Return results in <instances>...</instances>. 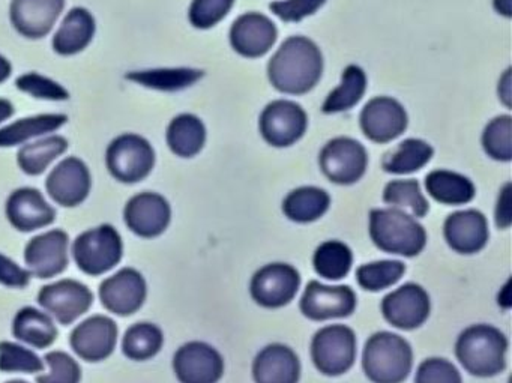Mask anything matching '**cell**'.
Masks as SVG:
<instances>
[{
    "mask_svg": "<svg viewBox=\"0 0 512 383\" xmlns=\"http://www.w3.org/2000/svg\"><path fill=\"white\" fill-rule=\"evenodd\" d=\"M508 338L491 325H473L458 335L455 355L467 373L475 377H494L506 368Z\"/></svg>",
    "mask_w": 512,
    "mask_h": 383,
    "instance_id": "2",
    "label": "cell"
},
{
    "mask_svg": "<svg viewBox=\"0 0 512 383\" xmlns=\"http://www.w3.org/2000/svg\"><path fill=\"white\" fill-rule=\"evenodd\" d=\"M67 122L68 116L64 113H43V115L17 119L0 128V148H14V146L25 145L31 140L49 136L61 130Z\"/></svg>",
    "mask_w": 512,
    "mask_h": 383,
    "instance_id": "27",
    "label": "cell"
},
{
    "mask_svg": "<svg viewBox=\"0 0 512 383\" xmlns=\"http://www.w3.org/2000/svg\"><path fill=\"white\" fill-rule=\"evenodd\" d=\"M323 55L310 38L289 37L268 62V79L281 94L304 95L322 79Z\"/></svg>",
    "mask_w": 512,
    "mask_h": 383,
    "instance_id": "1",
    "label": "cell"
},
{
    "mask_svg": "<svg viewBox=\"0 0 512 383\" xmlns=\"http://www.w3.org/2000/svg\"><path fill=\"white\" fill-rule=\"evenodd\" d=\"M38 304L55 317L61 325L68 326L88 313L94 304V293L86 284L71 278L47 284L37 296Z\"/></svg>",
    "mask_w": 512,
    "mask_h": 383,
    "instance_id": "12",
    "label": "cell"
},
{
    "mask_svg": "<svg viewBox=\"0 0 512 383\" xmlns=\"http://www.w3.org/2000/svg\"><path fill=\"white\" fill-rule=\"evenodd\" d=\"M164 334L151 322H137L122 337V353L131 361L143 362L155 358L163 349Z\"/></svg>",
    "mask_w": 512,
    "mask_h": 383,
    "instance_id": "35",
    "label": "cell"
},
{
    "mask_svg": "<svg viewBox=\"0 0 512 383\" xmlns=\"http://www.w3.org/2000/svg\"><path fill=\"white\" fill-rule=\"evenodd\" d=\"M71 254L83 274L100 277L121 263L124 241L115 226L100 224L74 239Z\"/></svg>",
    "mask_w": 512,
    "mask_h": 383,
    "instance_id": "5",
    "label": "cell"
},
{
    "mask_svg": "<svg viewBox=\"0 0 512 383\" xmlns=\"http://www.w3.org/2000/svg\"><path fill=\"white\" fill-rule=\"evenodd\" d=\"M206 136L205 124L193 113H181L167 125V146L176 157H196L205 148Z\"/></svg>",
    "mask_w": 512,
    "mask_h": 383,
    "instance_id": "29",
    "label": "cell"
},
{
    "mask_svg": "<svg viewBox=\"0 0 512 383\" xmlns=\"http://www.w3.org/2000/svg\"><path fill=\"white\" fill-rule=\"evenodd\" d=\"M44 364L49 367V371L38 374L37 383L82 382V367L70 353L53 350L44 356Z\"/></svg>",
    "mask_w": 512,
    "mask_h": 383,
    "instance_id": "42",
    "label": "cell"
},
{
    "mask_svg": "<svg viewBox=\"0 0 512 383\" xmlns=\"http://www.w3.org/2000/svg\"><path fill=\"white\" fill-rule=\"evenodd\" d=\"M430 313V295L416 283L403 284L388 293L382 301V314L386 322L403 331L421 328Z\"/></svg>",
    "mask_w": 512,
    "mask_h": 383,
    "instance_id": "17",
    "label": "cell"
},
{
    "mask_svg": "<svg viewBox=\"0 0 512 383\" xmlns=\"http://www.w3.org/2000/svg\"><path fill=\"white\" fill-rule=\"evenodd\" d=\"M433 155V146L425 140L406 139L383 155L382 169L391 175H409L427 166Z\"/></svg>",
    "mask_w": 512,
    "mask_h": 383,
    "instance_id": "34",
    "label": "cell"
},
{
    "mask_svg": "<svg viewBox=\"0 0 512 383\" xmlns=\"http://www.w3.org/2000/svg\"><path fill=\"white\" fill-rule=\"evenodd\" d=\"M11 74H13V65H11L10 59L0 55V85L7 82Z\"/></svg>",
    "mask_w": 512,
    "mask_h": 383,
    "instance_id": "51",
    "label": "cell"
},
{
    "mask_svg": "<svg viewBox=\"0 0 512 383\" xmlns=\"http://www.w3.org/2000/svg\"><path fill=\"white\" fill-rule=\"evenodd\" d=\"M118 337V323L112 317L95 314L73 329L70 346L80 359L95 364L115 352Z\"/></svg>",
    "mask_w": 512,
    "mask_h": 383,
    "instance_id": "16",
    "label": "cell"
},
{
    "mask_svg": "<svg viewBox=\"0 0 512 383\" xmlns=\"http://www.w3.org/2000/svg\"><path fill=\"white\" fill-rule=\"evenodd\" d=\"M383 202L401 211L407 209L416 218L425 217L430 212V203L415 179H395L388 182L383 190Z\"/></svg>",
    "mask_w": 512,
    "mask_h": 383,
    "instance_id": "38",
    "label": "cell"
},
{
    "mask_svg": "<svg viewBox=\"0 0 512 383\" xmlns=\"http://www.w3.org/2000/svg\"><path fill=\"white\" fill-rule=\"evenodd\" d=\"M482 148L488 157L502 163L512 160V118L500 115L485 125Z\"/></svg>",
    "mask_w": 512,
    "mask_h": 383,
    "instance_id": "40",
    "label": "cell"
},
{
    "mask_svg": "<svg viewBox=\"0 0 512 383\" xmlns=\"http://www.w3.org/2000/svg\"><path fill=\"white\" fill-rule=\"evenodd\" d=\"M68 148L70 143L64 136L49 134L20 146L17 152V164L26 175L40 176L49 169L53 161L62 157Z\"/></svg>",
    "mask_w": 512,
    "mask_h": 383,
    "instance_id": "31",
    "label": "cell"
},
{
    "mask_svg": "<svg viewBox=\"0 0 512 383\" xmlns=\"http://www.w3.org/2000/svg\"><path fill=\"white\" fill-rule=\"evenodd\" d=\"M362 368L373 383H403L412 373V346L401 335L376 332L365 343Z\"/></svg>",
    "mask_w": 512,
    "mask_h": 383,
    "instance_id": "4",
    "label": "cell"
},
{
    "mask_svg": "<svg viewBox=\"0 0 512 383\" xmlns=\"http://www.w3.org/2000/svg\"><path fill=\"white\" fill-rule=\"evenodd\" d=\"M5 383H29V382H26V380H22V379H14V380H8V382H5Z\"/></svg>",
    "mask_w": 512,
    "mask_h": 383,
    "instance_id": "53",
    "label": "cell"
},
{
    "mask_svg": "<svg viewBox=\"0 0 512 383\" xmlns=\"http://www.w3.org/2000/svg\"><path fill=\"white\" fill-rule=\"evenodd\" d=\"M14 337L35 349H47L58 338V328L52 316L35 307H23L13 320Z\"/></svg>",
    "mask_w": 512,
    "mask_h": 383,
    "instance_id": "30",
    "label": "cell"
},
{
    "mask_svg": "<svg viewBox=\"0 0 512 383\" xmlns=\"http://www.w3.org/2000/svg\"><path fill=\"white\" fill-rule=\"evenodd\" d=\"M362 133L374 143H388L400 137L409 125V116L400 101L376 97L368 101L359 116Z\"/></svg>",
    "mask_w": 512,
    "mask_h": 383,
    "instance_id": "20",
    "label": "cell"
},
{
    "mask_svg": "<svg viewBox=\"0 0 512 383\" xmlns=\"http://www.w3.org/2000/svg\"><path fill=\"white\" fill-rule=\"evenodd\" d=\"M253 379L256 383H299L301 362L298 355L280 343L263 347L254 358Z\"/></svg>",
    "mask_w": 512,
    "mask_h": 383,
    "instance_id": "25",
    "label": "cell"
},
{
    "mask_svg": "<svg viewBox=\"0 0 512 383\" xmlns=\"http://www.w3.org/2000/svg\"><path fill=\"white\" fill-rule=\"evenodd\" d=\"M98 295L101 304L110 313L121 317L133 316L145 305L148 283L137 269L122 268L103 280Z\"/></svg>",
    "mask_w": 512,
    "mask_h": 383,
    "instance_id": "13",
    "label": "cell"
},
{
    "mask_svg": "<svg viewBox=\"0 0 512 383\" xmlns=\"http://www.w3.org/2000/svg\"><path fill=\"white\" fill-rule=\"evenodd\" d=\"M353 265V253L349 245L341 241H326L314 251L313 266L317 275L326 280L338 281L349 274Z\"/></svg>",
    "mask_w": 512,
    "mask_h": 383,
    "instance_id": "37",
    "label": "cell"
},
{
    "mask_svg": "<svg viewBox=\"0 0 512 383\" xmlns=\"http://www.w3.org/2000/svg\"><path fill=\"white\" fill-rule=\"evenodd\" d=\"M511 68L503 73V76L500 77L499 86H497V94H499V100L505 104L508 109H511V100H512V80H511Z\"/></svg>",
    "mask_w": 512,
    "mask_h": 383,
    "instance_id": "49",
    "label": "cell"
},
{
    "mask_svg": "<svg viewBox=\"0 0 512 383\" xmlns=\"http://www.w3.org/2000/svg\"><path fill=\"white\" fill-rule=\"evenodd\" d=\"M229 38L238 55L250 59L262 58L277 43L278 29L265 14L247 13L233 22Z\"/></svg>",
    "mask_w": 512,
    "mask_h": 383,
    "instance_id": "23",
    "label": "cell"
},
{
    "mask_svg": "<svg viewBox=\"0 0 512 383\" xmlns=\"http://www.w3.org/2000/svg\"><path fill=\"white\" fill-rule=\"evenodd\" d=\"M314 367L329 377L341 376L356 361V335L346 325H329L319 329L311 341Z\"/></svg>",
    "mask_w": 512,
    "mask_h": 383,
    "instance_id": "7",
    "label": "cell"
},
{
    "mask_svg": "<svg viewBox=\"0 0 512 383\" xmlns=\"http://www.w3.org/2000/svg\"><path fill=\"white\" fill-rule=\"evenodd\" d=\"M356 305V293L349 286H326L319 281L308 283L299 302L301 313L314 322L346 319L355 313Z\"/></svg>",
    "mask_w": 512,
    "mask_h": 383,
    "instance_id": "19",
    "label": "cell"
},
{
    "mask_svg": "<svg viewBox=\"0 0 512 383\" xmlns=\"http://www.w3.org/2000/svg\"><path fill=\"white\" fill-rule=\"evenodd\" d=\"M331 206L328 191L319 187H301L283 200V212L293 223L307 224L322 218Z\"/></svg>",
    "mask_w": 512,
    "mask_h": 383,
    "instance_id": "33",
    "label": "cell"
},
{
    "mask_svg": "<svg viewBox=\"0 0 512 383\" xmlns=\"http://www.w3.org/2000/svg\"><path fill=\"white\" fill-rule=\"evenodd\" d=\"M5 214L14 229L31 233L55 223L58 212L38 188L22 187L8 196Z\"/></svg>",
    "mask_w": 512,
    "mask_h": 383,
    "instance_id": "21",
    "label": "cell"
},
{
    "mask_svg": "<svg viewBox=\"0 0 512 383\" xmlns=\"http://www.w3.org/2000/svg\"><path fill=\"white\" fill-rule=\"evenodd\" d=\"M235 5V0H193L188 10V20L193 28L206 31L214 28Z\"/></svg>",
    "mask_w": 512,
    "mask_h": 383,
    "instance_id": "44",
    "label": "cell"
},
{
    "mask_svg": "<svg viewBox=\"0 0 512 383\" xmlns=\"http://www.w3.org/2000/svg\"><path fill=\"white\" fill-rule=\"evenodd\" d=\"M16 115V107L7 98H0V124H4L8 119Z\"/></svg>",
    "mask_w": 512,
    "mask_h": 383,
    "instance_id": "50",
    "label": "cell"
},
{
    "mask_svg": "<svg viewBox=\"0 0 512 383\" xmlns=\"http://www.w3.org/2000/svg\"><path fill=\"white\" fill-rule=\"evenodd\" d=\"M443 235L451 250L470 256L484 250L490 238V230L487 218L481 211L464 209L446 217Z\"/></svg>",
    "mask_w": 512,
    "mask_h": 383,
    "instance_id": "24",
    "label": "cell"
},
{
    "mask_svg": "<svg viewBox=\"0 0 512 383\" xmlns=\"http://www.w3.org/2000/svg\"><path fill=\"white\" fill-rule=\"evenodd\" d=\"M44 359L34 350L13 341H0V371L2 373H43Z\"/></svg>",
    "mask_w": 512,
    "mask_h": 383,
    "instance_id": "41",
    "label": "cell"
},
{
    "mask_svg": "<svg viewBox=\"0 0 512 383\" xmlns=\"http://www.w3.org/2000/svg\"><path fill=\"white\" fill-rule=\"evenodd\" d=\"M154 146L140 134L124 133L115 137L106 149V167L122 184L145 181L155 167Z\"/></svg>",
    "mask_w": 512,
    "mask_h": 383,
    "instance_id": "6",
    "label": "cell"
},
{
    "mask_svg": "<svg viewBox=\"0 0 512 383\" xmlns=\"http://www.w3.org/2000/svg\"><path fill=\"white\" fill-rule=\"evenodd\" d=\"M301 287V274L289 263H269L251 278L250 293L263 308H281L295 299Z\"/></svg>",
    "mask_w": 512,
    "mask_h": 383,
    "instance_id": "11",
    "label": "cell"
},
{
    "mask_svg": "<svg viewBox=\"0 0 512 383\" xmlns=\"http://www.w3.org/2000/svg\"><path fill=\"white\" fill-rule=\"evenodd\" d=\"M494 10L497 13L505 16L506 19H511L512 17V0H493Z\"/></svg>",
    "mask_w": 512,
    "mask_h": 383,
    "instance_id": "52",
    "label": "cell"
},
{
    "mask_svg": "<svg viewBox=\"0 0 512 383\" xmlns=\"http://www.w3.org/2000/svg\"><path fill=\"white\" fill-rule=\"evenodd\" d=\"M308 116L295 101L275 100L263 109L259 130L263 140L274 148H289L304 137Z\"/></svg>",
    "mask_w": 512,
    "mask_h": 383,
    "instance_id": "9",
    "label": "cell"
},
{
    "mask_svg": "<svg viewBox=\"0 0 512 383\" xmlns=\"http://www.w3.org/2000/svg\"><path fill=\"white\" fill-rule=\"evenodd\" d=\"M16 86L23 94L31 95L32 98L43 101H68L70 91L62 83L43 76V74L29 71L17 77Z\"/></svg>",
    "mask_w": 512,
    "mask_h": 383,
    "instance_id": "43",
    "label": "cell"
},
{
    "mask_svg": "<svg viewBox=\"0 0 512 383\" xmlns=\"http://www.w3.org/2000/svg\"><path fill=\"white\" fill-rule=\"evenodd\" d=\"M173 371L179 383H218L224 374V359L211 344L190 341L176 350Z\"/></svg>",
    "mask_w": 512,
    "mask_h": 383,
    "instance_id": "15",
    "label": "cell"
},
{
    "mask_svg": "<svg viewBox=\"0 0 512 383\" xmlns=\"http://www.w3.org/2000/svg\"><path fill=\"white\" fill-rule=\"evenodd\" d=\"M31 272L0 253V284L10 289H25L31 283Z\"/></svg>",
    "mask_w": 512,
    "mask_h": 383,
    "instance_id": "47",
    "label": "cell"
},
{
    "mask_svg": "<svg viewBox=\"0 0 512 383\" xmlns=\"http://www.w3.org/2000/svg\"><path fill=\"white\" fill-rule=\"evenodd\" d=\"M370 238L383 253L415 257L427 245V232L415 217L397 208L370 212Z\"/></svg>",
    "mask_w": 512,
    "mask_h": 383,
    "instance_id": "3",
    "label": "cell"
},
{
    "mask_svg": "<svg viewBox=\"0 0 512 383\" xmlns=\"http://www.w3.org/2000/svg\"><path fill=\"white\" fill-rule=\"evenodd\" d=\"M319 166L334 184H356L367 172V149L352 137H335L320 151Z\"/></svg>",
    "mask_w": 512,
    "mask_h": 383,
    "instance_id": "8",
    "label": "cell"
},
{
    "mask_svg": "<svg viewBox=\"0 0 512 383\" xmlns=\"http://www.w3.org/2000/svg\"><path fill=\"white\" fill-rule=\"evenodd\" d=\"M430 197L446 206L466 205L476 196V188L467 176L451 170H433L425 176Z\"/></svg>",
    "mask_w": 512,
    "mask_h": 383,
    "instance_id": "32",
    "label": "cell"
},
{
    "mask_svg": "<svg viewBox=\"0 0 512 383\" xmlns=\"http://www.w3.org/2000/svg\"><path fill=\"white\" fill-rule=\"evenodd\" d=\"M496 226L499 229H509L512 224V184L506 182L500 190L496 205Z\"/></svg>",
    "mask_w": 512,
    "mask_h": 383,
    "instance_id": "48",
    "label": "cell"
},
{
    "mask_svg": "<svg viewBox=\"0 0 512 383\" xmlns=\"http://www.w3.org/2000/svg\"><path fill=\"white\" fill-rule=\"evenodd\" d=\"M26 269L40 280L58 277L70 265V235L53 229L34 236L25 247Z\"/></svg>",
    "mask_w": 512,
    "mask_h": 383,
    "instance_id": "10",
    "label": "cell"
},
{
    "mask_svg": "<svg viewBox=\"0 0 512 383\" xmlns=\"http://www.w3.org/2000/svg\"><path fill=\"white\" fill-rule=\"evenodd\" d=\"M326 0H277L269 4L274 16L286 23H298L316 14Z\"/></svg>",
    "mask_w": 512,
    "mask_h": 383,
    "instance_id": "46",
    "label": "cell"
},
{
    "mask_svg": "<svg viewBox=\"0 0 512 383\" xmlns=\"http://www.w3.org/2000/svg\"><path fill=\"white\" fill-rule=\"evenodd\" d=\"M92 175L88 164L79 157H67L53 167L46 179L50 199L62 208H76L89 197Z\"/></svg>",
    "mask_w": 512,
    "mask_h": 383,
    "instance_id": "14",
    "label": "cell"
},
{
    "mask_svg": "<svg viewBox=\"0 0 512 383\" xmlns=\"http://www.w3.org/2000/svg\"><path fill=\"white\" fill-rule=\"evenodd\" d=\"M367 91V74L358 65H349L343 71L341 83L326 97L322 112L326 115L347 112L355 107Z\"/></svg>",
    "mask_w": 512,
    "mask_h": 383,
    "instance_id": "36",
    "label": "cell"
},
{
    "mask_svg": "<svg viewBox=\"0 0 512 383\" xmlns=\"http://www.w3.org/2000/svg\"><path fill=\"white\" fill-rule=\"evenodd\" d=\"M205 77L199 68H149V70L128 71L125 79L143 88L160 92H179L196 85Z\"/></svg>",
    "mask_w": 512,
    "mask_h": 383,
    "instance_id": "28",
    "label": "cell"
},
{
    "mask_svg": "<svg viewBox=\"0 0 512 383\" xmlns=\"http://www.w3.org/2000/svg\"><path fill=\"white\" fill-rule=\"evenodd\" d=\"M97 34L94 14L83 7L68 11L53 37L52 46L56 55L74 56L88 49Z\"/></svg>",
    "mask_w": 512,
    "mask_h": 383,
    "instance_id": "26",
    "label": "cell"
},
{
    "mask_svg": "<svg viewBox=\"0 0 512 383\" xmlns=\"http://www.w3.org/2000/svg\"><path fill=\"white\" fill-rule=\"evenodd\" d=\"M64 10L65 0H11V25L28 40H41L55 28Z\"/></svg>",
    "mask_w": 512,
    "mask_h": 383,
    "instance_id": "22",
    "label": "cell"
},
{
    "mask_svg": "<svg viewBox=\"0 0 512 383\" xmlns=\"http://www.w3.org/2000/svg\"><path fill=\"white\" fill-rule=\"evenodd\" d=\"M124 220L128 229L139 238H158L172 223V206L161 194L143 191L128 200Z\"/></svg>",
    "mask_w": 512,
    "mask_h": 383,
    "instance_id": "18",
    "label": "cell"
},
{
    "mask_svg": "<svg viewBox=\"0 0 512 383\" xmlns=\"http://www.w3.org/2000/svg\"><path fill=\"white\" fill-rule=\"evenodd\" d=\"M404 274L406 265L400 260H380L359 266L356 281L367 292H380L397 284Z\"/></svg>",
    "mask_w": 512,
    "mask_h": 383,
    "instance_id": "39",
    "label": "cell"
},
{
    "mask_svg": "<svg viewBox=\"0 0 512 383\" xmlns=\"http://www.w3.org/2000/svg\"><path fill=\"white\" fill-rule=\"evenodd\" d=\"M415 383H463L460 371L445 358H428L419 364Z\"/></svg>",
    "mask_w": 512,
    "mask_h": 383,
    "instance_id": "45",
    "label": "cell"
}]
</instances>
